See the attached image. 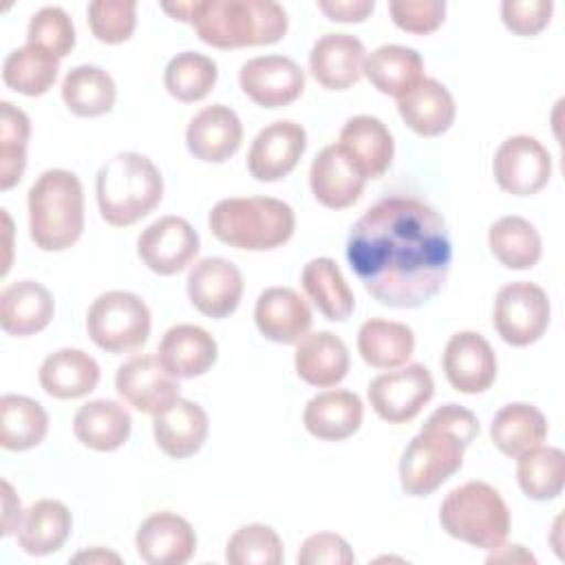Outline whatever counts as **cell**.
<instances>
[{
  "label": "cell",
  "mask_w": 565,
  "mask_h": 565,
  "mask_svg": "<svg viewBox=\"0 0 565 565\" xmlns=\"http://www.w3.org/2000/svg\"><path fill=\"white\" fill-rule=\"evenodd\" d=\"M347 260L380 305L422 307L441 291L450 271L448 225L435 207L415 196H386L351 227Z\"/></svg>",
  "instance_id": "1"
},
{
  "label": "cell",
  "mask_w": 565,
  "mask_h": 565,
  "mask_svg": "<svg viewBox=\"0 0 565 565\" xmlns=\"http://www.w3.org/2000/svg\"><path fill=\"white\" fill-rule=\"evenodd\" d=\"M479 435V419L459 404L435 408L399 459V483L411 497H428L463 463L466 448Z\"/></svg>",
  "instance_id": "2"
},
{
  "label": "cell",
  "mask_w": 565,
  "mask_h": 565,
  "mask_svg": "<svg viewBox=\"0 0 565 565\" xmlns=\"http://www.w3.org/2000/svg\"><path fill=\"white\" fill-rule=\"evenodd\" d=\"M188 24L214 49H243L280 42L289 18L274 0H194Z\"/></svg>",
  "instance_id": "3"
},
{
  "label": "cell",
  "mask_w": 565,
  "mask_h": 565,
  "mask_svg": "<svg viewBox=\"0 0 565 565\" xmlns=\"http://www.w3.org/2000/svg\"><path fill=\"white\" fill-rule=\"evenodd\" d=\"M29 234L42 252H64L84 232V190L75 172L44 170L29 188Z\"/></svg>",
  "instance_id": "4"
},
{
  "label": "cell",
  "mask_w": 565,
  "mask_h": 565,
  "mask_svg": "<svg viewBox=\"0 0 565 565\" xmlns=\"http://www.w3.org/2000/svg\"><path fill=\"white\" fill-rule=\"evenodd\" d=\"M95 192L102 218L113 227H128L161 203L163 177L146 154L119 152L99 168Z\"/></svg>",
  "instance_id": "5"
},
{
  "label": "cell",
  "mask_w": 565,
  "mask_h": 565,
  "mask_svg": "<svg viewBox=\"0 0 565 565\" xmlns=\"http://www.w3.org/2000/svg\"><path fill=\"white\" fill-rule=\"evenodd\" d=\"M207 225L234 249L269 252L294 236L296 214L289 203L274 196H232L212 207Z\"/></svg>",
  "instance_id": "6"
},
{
  "label": "cell",
  "mask_w": 565,
  "mask_h": 565,
  "mask_svg": "<svg viewBox=\"0 0 565 565\" xmlns=\"http://www.w3.org/2000/svg\"><path fill=\"white\" fill-rule=\"evenodd\" d=\"M439 523L448 536L492 552L508 539L510 510L494 486L466 481L441 501Z\"/></svg>",
  "instance_id": "7"
},
{
  "label": "cell",
  "mask_w": 565,
  "mask_h": 565,
  "mask_svg": "<svg viewBox=\"0 0 565 565\" xmlns=\"http://www.w3.org/2000/svg\"><path fill=\"white\" fill-rule=\"evenodd\" d=\"M152 316L132 291L113 289L99 294L86 313L88 338L106 353H132L148 342Z\"/></svg>",
  "instance_id": "8"
},
{
  "label": "cell",
  "mask_w": 565,
  "mask_h": 565,
  "mask_svg": "<svg viewBox=\"0 0 565 565\" xmlns=\"http://www.w3.org/2000/svg\"><path fill=\"white\" fill-rule=\"evenodd\" d=\"M552 307L543 287L530 280L503 285L494 296L492 324L510 347H530L550 327Z\"/></svg>",
  "instance_id": "9"
},
{
  "label": "cell",
  "mask_w": 565,
  "mask_h": 565,
  "mask_svg": "<svg viewBox=\"0 0 565 565\" xmlns=\"http://www.w3.org/2000/svg\"><path fill=\"white\" fill-rule=\"evenodd\" d=\"M366 393L380 419L388 424H404L415 419L430 402L435 380L424 364L413 362L373 377Z\"/></svg>",
  "instance_id": "10"
},
{
  "label": "cell",
  "mask_w": 565,
  "mask_h": 565,
  "mask_svg": "<svg viewBox=\"0 0 565 565\" xmlns=\"http://www.w3.org/2000/svg\"><path fill=\"white\" fill-rule=\"evenodd\" d=\"M492 174L503 192L532 196L547 185L552 177V157L536 137L514 135L497 148Z\"/></svg>",
  "instance_id": "11"
},
{
  "label": "cell",
  "mask_w": 565,
  "mask_h": 565,
  "mask_svg": "<svg viewBox=\"0 0 565 565\" xmlns=\"http://www.w3.org/2000/svg\"><path fill=\"white\" fill-rule=\"evenodd\" d=\"M201 241L196 230L183 216H161L152 221L137 238L141 263L159 274L174 276L183 271L199 254Z\"/></svg>",
  "instance_id": "12"
},
{
  "label": "cell",
  "mask_w": 565,
  "mask_h": 565,
  "mask_svg": "<svg viewBox=\"0 0 565 565\" xmlns=\"http://www.w3.org/2000/svg\"><path fill=\"white\" fill-rule=\"evenodd\" d=\"M119 397L139 413L159 415L179 399V380L163 369L157 355H135L117 369Z\"/></svg>",
  "instance_id": "13"
},
{
  "label": "cell",
  "mask_w": 565,
  "mask_h": 565,
  "mask_svg": "<svg viewBox=\"0 0 565 565\" xmlns=\"http://www.w3.org/2000/svg\"><path fill=\"white\" fill-rule=\"evenodd\" d=\"M238 84L254 104L263 108H282L302 95L305 71L287 55H258L243 62Z\"/></svg>",
  "instance_id": "14"
},
{
  "label": "cell",
  "mask_w": 565,
  "mask_h": 565,
  "mask_svg": "<svg viewBox=\"0 0 565 565\" xmlns=\"http://www.w3.org/2000/svg\"><path fill=\"white\" fill-rule=\"evenodd\" d=\"M185 287L196 311L221 320L236 311L245 285L241 269L232 260L223 256H207L190 269Z\"/></svg>",
  "instance_id": "15"
},
{
  "label": "cell",
  "mask_w": 565,
  "mask_h": 565,
  "mask_svg": "<svg viewBox=\"0 0 565 565\" xmlns=\"http://www.w3.org/2000/svg\"><path fill=\"white\" fill-rule=\"evenodd\" d=\"M307 150V130L291 119H278L265 126L247 152V170L256 181H280L300 161Z\"/></svg>",
  "instance_id": "16"
},
{
  "label": "cell",
  "mask_w": 565,
  "mask_h": 565,
  "mask_svg": "<svg viewBox=\"0 0 565 565\" xmlns=\"http://www.w3.org/2000/svg\"><path fill=\"white\" fill-rule=\"evenodd\" d=\"M441 369L455 391L477 395L494 384L497 355L481 333L459 331L444 347Z\"/></svg>",
  "instance_id": "17"
},
{
  "label": "cell",
  "mask_w": 565,
  "mask_h": 565,
  "mask_svg": "<svg viewBox=\"0 0 565 565\" xmlns=\"http://www.w3.org/2000/svg\"><path fill=\"white\" fill-rule=\"evenodd\" d=\"M135 547L148 565H183L196 552V532L177 512H152L135 534Z\"/></svg>",
  "instance_id": "18"
},
{
  "label": "cell",
  "mask_w": 565,
  "mask_h": 565,
  "mask_svg": "<svg viewBox=\"0 0 565 565\" xmlns=\"http://www.w3.org/2000/svg\"><path fill=\"white\" fill-rule=\"evenodd\" d=\"M309 185L322 207L344 210L362 196L366 177L340 143H329L311 161Z\"/></svg>",
  "instance_id": "19"
},
{
  "label": "cell",
  "mask_w": 565,
  "mask_h": 565,
  "mask_svg": "<svg viewBox=\"0 0 565 565\" xmlns=\"http://www.w3.org/2000/svg\"><path fill=\"white\" fill-rule=\"evenodd\" d=\"M366 49L351 33H324L309 51V71L327 90H347L364 75Z\"/></svg>",
  "instance_id": "20"
},
{
  "label": "cell",
  "mask_w": 565,
  "mask_h": 565,
  "mask_svg": "<svg viewBox=\"0 0 565 565\" xmlns=\"http://www.w3.org/2000/svg\"><path fill=\"white\" fill-rule=\"evenodd\" d=\"M243 141V124L225 104L201 108L185 128V146L190 154L205 163H223Z\"/></svg>",
  "instance_id": "21"
},
{
  "label": "cell",
  "mask_w": 565,
  "mask_h": 565,
  "mask_svg": "<svg viewBox=\"0 0 565 565\" xmlns=\"http://www.w3.org/2000/svg\"><path fill=\"white\" fill-rule=\"evenodd\" d=\"M258 331L278 344H298L311 329L313 316L307 300L289 287H267L254 307Z\"/></svg>",
  "instance_id": "22"
},
{
  "label": "cell",
  "mask_w": 565,
  "mask_h": 565,
  "mask_svg": "<svg viewBox=\"0 0 565 565\" xmlns=\"http://www.w3.org/2000/svg\"><path fill=\"white\" fill-rule=\"evenodd\" d=\"M157 358L177 380H192L214 366L218 344L203 327L174 324L163 333Z\"/></svg>",
  "instance_id": "23"
},
{
  "label": "cell",
  "mask_w": 565,
  "mask_h": 565,
  "mask_svg": "<svg viewBox=\"0 0 565 565\" xmlns=\"http://www.w3.org/2000/svg\"><path fill=\"white\" fill-rule=\"evenodd\" d=\"M55 313L53 294L38 280H15L0 291V327L26 338L44 331Z\"/></svg>",
  "instance_id": "24"
},
{
  "label": "cell",
  "mask_w": 565,
  "mask_h": 565,
  "mask_svg": "<svg viewBox=\"0 0 565 565\" xmlns=\"http://www.w3.org/2000/svg\"><path fill=\"white\" fill-rule=\"evenodd\" d=\"M210 422L201 404L179 397L170 408L154 415L152 433L163 455L188 459L196 455L207 439Z\"/></svg>",
  "instance_id": "25"
},
{
  "label": "cell",
  "mask_w": 565,
  "mask_h": 565,
  "mask_svg": "<svg viewBox=\"0 0 565 565\" xmlns=\"http://www.w3.org/2000/svg\"><path fill=\"white\" fill-rule=\"evenodd\" d=\"M364 419L362 399L347 388H331L311 397L302 413L309 435L322 441H342L355 435Z\"/></svg>",
  "instance_id": "26"
},
{
  "label": "cell",
  "mask_w": 565,
  "mask_h": 565,
  "mask_svg": "<svg viewBox=\"0 0 565 565\" xmlns=\"http://www.w3.org/2000/svg\"><path fill=\"white\" fill-rule=\"evenodd\" d=\"M338 143L355 161L366 181L380 179L393 163L395 141L386 124L377 117L355 115L347 119L340 130Z\"/></svg>",
  "instance_id": "27"
},
{
  "label": "cell",
  "mask_w": 565,
  "mask_h": 565,
  "mask_svg": "<svg viewBox=\"0 0 565 565\" xmlns=\"http://www.w3.org/2000/svg\"><path fill=\"white\" fill-rule=\"evenodd\" d=\"M349 349L340 335L331 331L307 333L294 353V366L302 382L316 388L340 384L349 373Z\"/></svg>",
  "instance_id": "28"
},
{
  "label": "cell",
  "mask_w": 565,
  "mask_h": 565,
  "mask_svg": "<svg viewBox=\"0 0 565 565\" xmlns=\"http://www.w3.org/2000/svg\"><path fill=\"white\" fill-rule=\"evenodd\" d=\"M397 113L415 135L439 137L452 126L457 106L450 90L441 82L424 77L397 99Z\"/></svg>",
  "instance_id": "29"
},
{
  "label": "cell",
  "mask_w": 565,
  "mask_h": 565,
  "mask_svg": "<svg viewBox=\"0 0 565 565\" xmlns=\"http://www.w3.org/2000/svg\"><path fill=\"white\" fill-rule=\"evenodd\" d=\"M99 364L82 349H57L40 364V386L55 399H77L99 384Z\"/></svg>",
  "instance_id": "30"
},
{
  "label": "cell",
  "mask_w": 565,
  "mask_h": 565,
  "mask_svg": "<svg viewBox=\"0 0 565 565\" xmlns=\"http://www.w3.org/2000/svg\"><path fill=\"white\" fill-rule=\"evenodd\" d=\"M73 530L71 510L57 499L33 501L18 525L15 539L22 552L31 556H46L60 552Z\"/></svg>",
  "instance_id": "31"
},
{
  "label": "cell",
  "mask_w": 565,
  "mask_h": 565,
  "mask_svg": "<svg viewBox=\"0 0 565 565\" xmlns=\"http://www.w3.org/2000/svg\"><path fill=\"white\" fill-rule=\"evenodd\" d=\"M130 430V413L113 399L86 402L73 417V433L77 441L97 452H113L121 448L128 441Z\"/></svg>",
  "instance_id": "32"
},
{
  "label": "cell",
  "mask_w": 565,
  "mask_h": 565,
  "mask_svg": "<svg viewBox=\"0 0 565 565\" xmlns=\"http://www.w3.org/2000/svg\"><path fill=\"white\" fill-rule=\"evenodd\" d=\"M364 75L375 90L399 99L424 79V60L411 46L382 44L366 55Z\"/></svg>",
  "instance_id": "33"
},
{
  "label": "cell",
  "mask_w": 565,
  "mask_h": 565,
  "mask_svg": "<svg viewBox=\"0 0 565 565\" xmlns=\"http://www.w3.org/2000/svg\"><path fill=\"white\" fill-rule=\"evenodd\" d=\"M415 349V333L408 324L371 318L358 331V351L373 369L393 371L404 366Z\"/></svg>",
  "instance_id": "34"
},
{
  "label": "cell",
  "mask_w": 565,
  "mask_h": 565,
  "mask_svg": "<svg viewBox=\"0 0 565 565\" xmlns=\"http://www.w3.org/2000/svg\"><path fill=\"white\" fill-rule=\"evenodd\" d=\"M300 282L309 300L318 307V311L331 320L342 322L355 309V298L344 280L340 267L329 256L311 258L300 274Z\"/></svg>",
  "instance_id": "35"
},
{
  "label": "cell",
  "mask_w": 565,
  "mask_h": 565,
  "mask_svg": "<svg viewBox=\"0 0 565 565\" xmlns=\"http://www.w3.org/2000/svg\"><path fill=\"white\" fill-rule=\"evenodd\" d=\"M545 437H547L545 415L534 404H525V402H512L501 406L490 424L492 444L505 457H512V459L543 444Z\"/></svg>",
  "instance_id": "36"
},
{
  "label": "cell",
  "mask_w": 565,
  "mask_h": 565,
  "mask_svg": "<svg viewBox=\"0 0 565 565\" xmlns=\"http://www.w3.org/2000/svg\"><path fill=\"white\" fill-rule=\"evenodd\" d=\"M49 433V413L26 395L7 393L0 397V446L22 452L40 446Z\"/></svg>",
  "instance_id": "37"
},
{
  "label": "cell",
  "mask_w": 565,
  "mask_h": 565,
  "mask_svg": "<svg viewBox=\"0 0 565 565\" xmlns=\"http://www.w3.org/2000/svg\"><path fill=\"white\" fill-rule=\"evenodd\" d=\"M62 102L77 117H102L113 110L117 86L108 71L82 64L71 68L62 79Z\"/></svg>",
  "instance_id": "38"
},
{
  "label": "cell",
  "mask_w": 565,
  "mask_h": 565,
  "mask_svg": "<svg viewBox=\"0 0 565 565\" xmlns=\"http://www.w3.org/2000/svg\"><path fill=\"white\" fill-rule=\"evenodd\" d=\"M488 245L492 256L508 269H530L543 254L539 230L516 214L501 216L490 225Z\"/></svg>",
  "instance_id": "39"
},
{
  "label": "cell",
  "mask_w": 565,
  "mask_h": 565,
  "mask_svg": "<svg viewBox=\"0 0 565 565\" xmlns=\"http://www.w3.org/2000/svg\"><path fill=\"white\" fill-rule=\"evenodd\" d=\"M516 481L532 501H550L565 486V452L554 446H534L516 457Z\"/></svg>",
  "instance_id": "40"
},
{
  "label": "cell",
  "mask_w": 565,
  "mask_h": 565,
  "mask_svg": "<svg viewBox=\"0 0 565 565\" xmlns=\"http://www.w3.org/2000/svg\"><path fill=\"white\" fill-rule=\"evenodd\" d=\"M57 71L60 60L35 44H24L11 51L2 62L4 84L26 97H40L49 93L57 79Z\"/></svg>",
  "instance_id": "41"
},
{
  "label": "cell",
  "mask_w": 565,
  "mask_h": 565,
  "mask_svg": "<svg viewBox=\"0 0 565 565\" xmlns=\"http://www.w3.org/2000/svg\"><path fill=\"white\" fill-rule=\"evenodd\" d=\"M216 79V62L196 51L177 53L163 71L166 90L181 104H194L205 99L214 90Z\"/></svg>",
  "instance_id": "42"
},
{
  "label": "cell",
  "mask_w": 565,
  "mask_h": 565,
  "mask_svg": "<svg viewBox=\"0 0 565 565\" xmlns=\"http://www.w3.org/2000/svg\"><path fill=\"white\" fill-rule=\"evenodd\" d=\"M31 137L29 115L11 102L0 104V190L20 183L26 168V148Z\"/></svg>",
  "instance_id": "43"
},
{
  "label": "cell",
  "mask_w": 565,
  "mask_h": 565,
  "mask_svg": "<svg viewBox=\"0 0 565 565\" xmlns=\"http://www.w3.org/2000/svg\"><path fill=\"white\" fill-rule=\"evenodd\" d=\"M282 558V539L265 523L241 525L225 547V561L230 565H280Z\"/></svg>",
  "instance_id": "44"
},
{
  "label": "cell",
  "mask_w": 565,
  "mask_h": 565,
  "mask_svg": "<svg viewBox=\"0 0 565 565\" xmlns=\"http://www.w3.org/2000/svg\"><path fill=\"white\" fill-rule=\"evenodd\" d=\"M26 44H35L57 60L66 57L75 46V26L62 7L49 4L35 11L26 26Z\"/></svg>",
  "instance_id": "45"
},
{
  "label": "cell",
  "mask_w": 565,
  "mask_h": 565,
  "mask_svg": "<svg viewBox=\"0 0 565 565\" xmlns=\"http://www.w3.org/2000/svg\"><path fill=\"white\" fill-rule=\"evenodd\" d=\"M90 33L104 44H121L130 40L137 26L135 0H93L86 9Z\"/></svg>",
  "instance_id": "46"
},
{
  "label": "cell",
  "mask_w": 565,
  "mask_h": 565,
  "mask_svg": "<svg viewBox=\"0 0 565 565\" xmlns=\"http://www.w3.org/2000/svg\"><path fill=\"white\" fill-rule=\"evenodd\" d=\"M391 20L397 29L413 35H428L446 20V2L441 0H391Z\"/></svg>",
  "instance_id": "47"
},
{
  "label": "cell",
  "mask_w": 565,
  "mask_h": 565,
  "mask_svg": "<svg viewBox=\"0 0 565 565\" xmlns=\"http://www.w3.org/2000/svg\"><path fill=\"white\" fill-rule=\"evenodd\" d=\"M554 13L552 0H503L501 2V20L508 31L514 35H536L541 33Z\"/></svg>",
  "instance_id": "48"
},
{
  "label": "cell",
  "mask_w": 565,
  "mask_h": 565,
  "mask_svg": "<svg viewBox=\"0 0 565 565\" xmlns=\"http://www.w3.org/2000/svg\"><path fill=\"white\" fill-rule=\"evenodd\" d=\"M300 565H351L355 554L347 539L335 532H316L305 539L298 552Z\"/></svg>",
  "instance_id": "49"
},
{
  "label": "cell",
  "mask_w": 565,
  "mask_h": 565,
  "mask_svg": "<svg viewBox=\"0 0 565 565\" xmlns=\"http://www.w3.org/2000/svg\"><path fill=\"white\" fill-rule=\"evenodd\" d=\"M318 9L333 22H364L373 9V0H320Z\"/></svg>",
  "instance_id": "50"
},
{
  "label": "cell",
  "mask_w": 565,
  "mask_h": 565,
  "mask_svg": "<svg viewBox=\"0 0 565 565\" xmlns=\"http://www.w3.org/2000/svg\"><path fill=\"white\" fill-rule=\"evenodd\" d=\"M22 514L24 512L13 486L9 481H2V536H11L18 532Z\"/></svg>",
  "instance_id": "51"
},
{
  "label": "cell",
  "mask_w": 565,
  "mask_h": 565,
  "mask_svg": "<svg viewBox=\"0 0 565 565\" xmlns=\"http://www.w3.org/2000/svg\"><path fill=\"white\" fill-rule=\"evenodd\" d=\"M192 2L194 0H179V2H163L161 9L172 15L174 20L179 22H188L190 20V13H192Z\"/></svg>",
  "instance_id": "52"
},
{
  "label": "cell",
  "mask_w": 565,
  "mask_h": 565,
  "mask_svg": "<svg viewBox=\"0 0 565 565\" xmlns=\"http://www.w3.org/2000/svg\"><path fill=\"white\" fill-rule=\"evenodd\" d=\"M73 561H75V563H79V561H88V563H106V561H113V563H119L121 558H119L115 552H106V550H102V547H93V550H88V552H79L77 556H73Z\"/></svg>",
  "instance_id": "53"
},
{
  "label": "cell",
  "mask_w": 565,
  "mask_h": 565,
  "mask_svg": "<svg viewBox=\"0 0 565 565\" xmlns=\"http://www.w3.org/2000/svg\"><path fill=\"white\" fill-rule=\"evenodd\" d=\"M2 212V223H4V249H7V256H4V265H2V276L9 271L11 267V216L7 214V210H0Z\"/></svg>",
  "instance_id": "54"
},
{
  "label": "cell",
  "mask_w": 565,
  "mask_h": 565,
  "mask_svg": "<svg viewBox=\"0 0 565 565\" xmlns=\"http://www.w3.org/2000/svg\"><path fill=\"white\" fill-rule=\"evenodd\" d=\"M514 552H519L521 554V561H530V563H536V558L530 554V552H525L523 550V545H516L514 547ZM508 558H512L514 561V554L508 550V554H503L501 550H492V554L488 556V563H494V561H508Z\"/></svg>",
  "instance_id": "55"
}]
</instances>
